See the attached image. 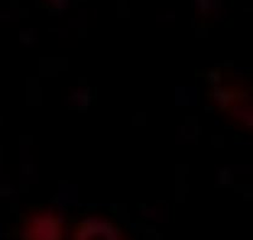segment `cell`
<instances>
[{
    "instance_id": "6da1fadb",
    "label": "cell",
    "mask_w": 253,
    "mask_h": 240,
    "mask_svg": "<svg viewBox=\"0 0 253 240\" xmlns=\"http://www.w3.org/2000/svg\"><path fill=\"white\" fill-rule=\"evenodd\" d=\"M63 233L59 216L50 210L31 213L22 227L23 239H62Z\"/></svg>"
},
{
    "instance_id": "7a4b0ae2",
    "label": "cell",
    "mask_w": 253,
    "mask_h": 240,
    "mask_svg": "<svg viewBox=\"0 0 253 240\" xmlns=\"http://www.w3.org/2000/svg\"><path fill=\"white\" fill-rule=\"evenodd\" d=\"M120 227L110 221L99 217H90L82 221L73 231V239H122Z\"/></svg>"
}]
</instances>
